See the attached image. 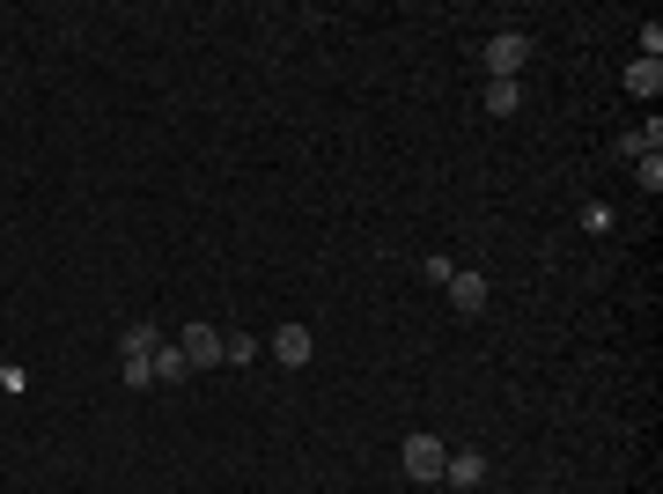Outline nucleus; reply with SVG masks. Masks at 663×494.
Returning a JSON list of instances; mask_svg holds the SVG:
<instances>
[{"label":"nucleus","instance_id":"423d86ee","mask_svg":"<svg viewBox=\"0 0 663 494\" xmlns=\"http://www.w3.org/2000/svg\"><path fill=\"white\" fill-rule=\"evenodd\" d=\"M442 487H487V458L479 450H450L442 458Z\"/></svg>","mask_w":663,"mask_h":494},{"label":"nucleus","instance_id":"2eb2a0df","mask_svg":"<svg viewBox=\"0 0 663 494\" xmlns=\"http://www.w3.org/2000/svg\"><path fill=\"white\" fill-rule=\"evenodd\" d=\"M0 392H30V370H15V362H0Z\"/></svg>","mask_w":663,"mask_h":494},{"label":"nucleus","instance_id":"4468645a","mask_svg":"<svg viewBox=\"0 0 663 494\" xmlns=\"http://www.w3.org/2000/svg\"><path fill=\"white\" fill-rule=\"evenodd\" d=\"M641 59H663V23H641Z\"/></svg>","mask_w":663,"mask_h":494},{"label":"nucleus","instance_id":"ddd939ff","mask_svg":"<svg viewBox=\"0 0 663 494\" xmlns=\"http://www.w3.org/2000/svg\"><path fill=\"white\" fill-rule=\"evenodd\" d=\"M634 177H641V193H663V155H641Z\"/></svg>","mask_w":663,"mask_h":494},{"label":"nucleus","instance_id":"f03ea898","mask_svg":"<svg viewBox=\"0 0 663 494\" xmlns=\"http://www.w3.org/2000/svg\"><path fill=\"white\" fill-rule=\"evenodd\" d=\"M177 354L192 362V376H199V370H221V325L192 318V325H185V332H177Z\"/></svg>","mask_w":663,"mask_h":494},{"label":"nucleus","instance_id":"7ed1b4c3","mask_svg":"<svg viewBox=\"0 0 663 494\" xmlns=\"http://www.w3.org/2000/svg\"><path fill=\"white\" fill-rule=\"evenodd\" d=\"M523 59H531V37H523V30H501V37L487 45V75L494 81H516V75H523Z\"/></svg>","mask_w":663,"mask_h":494},{"label":"nucleus","instance_id":"20e7f679","mask_svg":"<svg viewBox=\"0 0 663 494\" xmlns=\"http://www.w3.org/2000/svg\"><path fill=\"white\" fill-rule=\"evenodd\" d=\"M442 296H450V310H457V318H479L494 288H487V273H465V266H457V273H450V288H442Z\"/></svg>","mask_w":663,"mask_h":494},{"label":"nucleus","instance_id":"6e6552de","mask_svg":"<svg viewBox=\"0 0 663 494\" xmlns=\"http://www.w3.org/2000/svg\"><path fill=\"white\" fill-rule=\"evenodd\" d=\"M185 376H192V362L177 354V340H163L155 347V384H185Z\"/></svg>","mask_w":663,"mask_h":494},{"label":"nucleus","instance_id":"f8f14e48","mask_svg":"<svg viewBox=\"0 0 663 494\" xmlns=\"http://www.w3.org/2000/svg\"><path fill=\"white\" fill-rule=\"evenodd\" d=\"M420 273H428L435 288H450V273H457V259H450V251H435V259H420Z\"/></svg>","mask_w":663,"mask_h":494},{"label":"nucleus","instance_id":"39448f33","mask_svg":"<svg viewBox=\"0 0 663 494\" xmlns=\"http://www.w3.org/2000/svg\"><path fill=\"white\" fill-rule=\"evenodd\" d=\"M273 354H280V362H288V370H302V362H310V354H318V332H310V325H280V332H273Z\"/></svg>","mask_w":663,"mask_h":494},{"label":"nucleus","instance_id":"f257e3e1","mask_svg":"<svg viewBox=\"0 0 663 494\" xmlns=\"http://www.w3.org/2000/svg\"><path fill=\"white\" fill-rule=\"evenodd\" d=\"M442 458H450V443H442V436H406V450H398L406 480H428V487H442Z\"/></svg>","mask_w":663,"mask_h":494},{"label":"nucleus","instance_id":"9d476101","mask_svg":"<svg viewBox=\"0 0 663 494\" xmlns=\"http://www.w3.org/2000/svg\"><path fill=\"white\" fill-rule=\"evenodd\" d=\"M221 362H236V370L258 362V340H251V332H221Z\"/></svg>","mask_w":663,"mask_h":494},{"label":"nucleus","instance_id":"9b49d317","mask_svg":"<svg viewBox=\"0 0 663 494\" xmlns=\"http://www.w3.org/2000/svg\"><path fill=\"white\" fill-rule=\"evenodd\" d=\"M516 103H523V89H516V81H487V111H494V119H509Z\"/></svg>","mask_w":663,"mask_h":494},{"label":"nucleus","instance_id":"0eeeda50","mask_svg":"<svg viewBox=\"0 0 663 494\" xmlns=\"http://www.w3.org/2000/svg\"><path fill=\"white\" fill-rule=\"evenodd\" d=\"M663 149V125L649 119V125H634V133H619V155H627V163H641V155H656Z\"/></svg>","mask_w":663,"mask_h":494},{"label":"nucleus","instance_id":"1a4fd4ad","mask_svg":"<svg viewBox=\"0 0 663 494\" xmlns=\"http://www.w3.org/2000/svg\"><path fill=\"white\" fill-rule=\"evenodd\" d=\"M627 89H634V97H656L663 89V59H634V67H627Z\"/></svg>","mask_w":663,"mask_h":494}]
</instances>
